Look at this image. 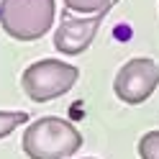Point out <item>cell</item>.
Masks as SVG:
<instances>
[{
    "mask_svg": "<svg viewBox=\"0 0 159 159\" xmlns=\"http://www.w3.org/2000/svg\"><path fill=\"white\" fill-rule=\"evenodd\" d=\"M159 85V64L149 57H136L118 69L113 80V93L126 105H139L152 98Z\"/></svg>",
    "mask_w": 159,
    "mask_h": 159,
    "instance_id": "obj_4",
    "label": "cell"
},
{
    "mask_svg": "<svg viewBox=\"0 0 159 159\" xmlns=\"http://www.w3.org/2000/svg\"><path fill=\"white\" fill-rule=\"evenodd\" d=\"M87 159H93V157H87Z\"/></svg>",
    "mask_w": 159,
    "mask_h": 159,
    "instance_id": "obj_9",
    "label": "cell"
},
{
    "mask_svg": "<svg viewBox=\"0 0 159 159\" xmlns=\"http://www.w3.org/2000/svg\"><path fill=\"white\" fill-rule=\"evenodd\" d=\"M54 0H0V26L16 41H36L54 23Z\"/></svg>",
    "mask_w": 159,
    "mask_h": 159,
    "instance_id": "obj_2",
    "label": "cell"
},
{
    "mask_svg": "<svg viewBox=\"0 0 159 159\" xmlns=\"http://www.w3.org/2000/svg\"><path fill=\"white\" fill-rule=\"evenodd\" d=\"M82 134L57 116H44L23 131V154L28 159H67L80 152Z\"/></svg>",
    "mask_w": 159,
    "mask_h": 159,
    "instance_id": "obj_1",
    "label": "cell"
},
{
    "mask_svg": "<svg viewBox=\"0 0 159 159\" xmlns=\"http://www.w3.org/2000/svg\"><path fill=\"white\" fill-rule=\"evenodd\" d=\"M139 157L141 159H159V131H149L139 139Z\"/></svg>",
    "mask_w": 159,
    "mask_h": 159,
    "instance_id": "obj_8",
    "label": "cell"
},
{
    "mask_svg": "<svg viewBox=\"0 0 159 159\" xmlns=\"http://www.w3.org/2000/svg\"><path fill=\"white\" fill-rule=\"evenodd\" d=\"M111 8H105V11L95 13V16H80V18H75L69 11H62L59 28L54 31V46H57V52H62L67 57H75V54L87 52V46L93 44L98 28H100L103 18L108 16Z\"/></svg>",
    "mask_w": 159,
    "mask_h": 159,
    "instance_id": "obj_5",
    "label": "cell"
},
{
    "mask_svg": "<svg viewBox=\"0 0 159 159\" xmlns=\"http://www.w3.org/2000/svg\"><path fill=\"white\" fill-rule=\"evenodd\" d=\"M26 121H28V113H23V111H0V139L11 136Z\"/></svg>",
    "mask_w": 159,
    "mask_h": 159,
    "instance_id": "obj_7",
    "label": "cell"
},
{
    "mask_svg": "<svg viewBox=\"0 0 159 159\" xmlns=\"http://www.w3.org/2000/svg\"><path fill=\"white\" fill-rule=\"evenodd\" d=\"M67 11H75L80 16H87V13H100L105 11V8H111L113 5V0H62Z\"/></svg>",
    "mask_w": 159,
    "mask_h": 159,
    "instance_id": "obj_6",
    "label": "cell"
},
{
    "mask_svg": "<svg viewBox=\"0 0 159 159\" xmlns=\"http://www.w3.org/2000/svg\"><path fill=\"white\" fill-rule=\"evenodd\" d=\"M80 80V69L75 64H67L62 59H39L28 64L21 75L23 93L34 103H49L54 98L69 93Z\"/></svg>",
    "mask_w": 159,
    "mask_h": 159,
    "instance_id": "obj_3",
    "label": "cell"
}]
</instances>
